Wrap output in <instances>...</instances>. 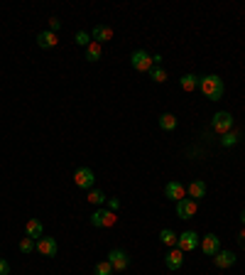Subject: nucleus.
I'll return each mask as SVG.
<instances>
[{
    "label": "nucleus",
    "instance_id": "1",
    "mask_svg": "<svg viewBox=\"0 0 245 275\" xmlns=\"http://www.w3.org/2000/svg\"><path fill=\"white\" fill-rule=\"evenodd\" d=\"M199 88H201V94H203V96H206L209 101H218V99L223 96V91H226V86H223L221 77H216V74L201 77Z\"/></svg>",
    "mask_w": 245,
    "mask_h": 275
},
{
    "label": "nucleus",
    "instance_id": "2",
    "mask_svg": "<svg viewBox=\"0 0 245 275\" xmlns=\"http://www.w3.org/2000/svg\"><path fill=\"white\" fill-rule=\"evenodd\" d=\"M233 123H235V118L228 113V111H218V113L211 118V128L218 133V135H223V133L233 131Z\"/></svg>",
    "mask_w": 245,
    "mask_h": 275
},
{
    "label": "nucleus",
    "instance_id": "3",
    "mask_svg": "<svg viewBox=\"0 0 245 275\" xmlns=\"http://www.w3.org/2000/svg\"><path fill=\"white\" fill-rule=\"evenodd\" d=\"M130 64H133L135 71H150L152 69V54H147L145 49H135L130 54Z\"/></svg>",
    "mask_w": 245,
    "mask_h": 275
},
{
    "label": "nucleus",
    "instance_id": "4",
    "mask_svg": "<svg viewBox=\"0 0 245 275\" xmlns=\"http://www.w3.org/2000/svg\"><path fill=\"white\" fill-rule=\"evenodd\" d=\"M201 243V236L196 231H181L177 239V248L179 251H196Z\"/></svg>",
    "mask_w": 245,
    "mask_h": 275
},
{
    "label": "nucleus",
    "instance_id": "5",
    "mask_svg": "<svg viewBox=\"0 0 245 275\" xmlns=\"http://www.w3.org/2000/svg\"><path fill=\"white\" fill-rule=\"evenodd\" d=\"M74 182H76V187H81V189H93L96 175H93L91 167H78L76 172H74Z\"/></svg>",
    "mask_w": 245,
    "mask_h": 275
},
{
    "label": "nucleus",
    "instance_id": "6",
    "mask_svg": "<svg viewBox=\"0 0 245 275\" xmlns=\"http://www.w3.org/2000/svg\"><path fill=\"white\" fill-rule=\"evenodd\" d=\"M106 261L113 265V270H120V273H122V270H125V268L130 265V255L125 253V251H120V248H113Z\"/></svg>",
    "mask_w": 245,
    "mask_h": 275
},
{
    "label": "nucleus",
    "instance_id": "7",
    "mask_svg": "<svg viewBox=\"0 0 245 275\" xmlns=\"http://www.w3.org/2000/svg\"><path fill=\"white\" fill-rule=\"evenodd\" d=\"M91 224L98 226V229H108V226L115 224V211H103V209L93 211V214H91Z\"/></svg>",
    "mask_w": 245,
    "mask_h": 275
},
{
    "label": "nucleus",
    "instance_id": "8",
    "mask_svg": "<svg viewBox=\"0 0 245 275\" xmlns=\"http://www.w3.org/2000/svg\"><path fill=\"white\" fill-rule=\"evenodd\" d=\"M201 251L206 255H216L221 251V239L216 236V233H206V236H201Z\"/></svg>",
    "mask_w": 245,
    "mask_h": 275
},
{
    "label": "nucleus",
    "instance_id": "9",
    "mask_svg": "<svg viewBox=\"0 0 245 275\" xmlns=\"http://www.w3.org/2000/svg\"><path fill=\"white\" fill-rule=\"evenodd\" d=\"M177 214L181 219H194V216H196V201L184 197L181 201H177Z\"/></svg>",
    "mask_w": 245,
    "mask_h": 275
},
{
    "label": "nucleus",
    "instance_id": "10",
    "mask_svg": "<svg viewBox=\"0 0 245 275\" xmlns=\"http://www.w3.org/2000/svg\"><path fill=\"white\" fill-rule=\"evenodd\" d=\"M56 248H59V246H56V241L52 239V236H42V239L37 241V251H39L42 255H47V258H54Z\"/></svg>",
    "mask_w": 245,
    "mask_h": 275
},
{
    "label": "nucleus",
    "instance_id": "11",
    "mask_svg": "<svg viewBox=\"0 0 245 275\" xmlns=\"http://www.w3.org/2000/svg\"><path fill=\"white\" fill-rule=\"evenodd\" d=\"M165 194H167V199H172V201H181V199L187 197V187H181V182H167Z\"/></svg>",
    "mask_w": 245,
    "mask_h": 275
},
{
    "label": "nucleus",
    "instance_id": "12",
    "mask_svg": "<svg viewBox=\"0 0 245 275\" xmlns=\"http://www.w3.org/2000/svg\"><path fill=\"white\" fill-rule=\"evenodd\" d=\"M184 251H179V248H172L167 255H165V265H167L169 270H179L181 265H184Z\"/></svg>",
    "mask_w": 245,
    "mask_h": 275
},
{
    "label": "nucleus",
    "instance_id": "13",
    "mask_svg": "<svg viewBox=\"0 0 245 275\" xmlns=\"http://www.w3.org/2000/svg\"><path fill=\"white\" fill-rule=\"evenodd\" d=\"M25 233H27L30 239H34V241H39V239L45 236V226H42V221H39V219H30L27 224H25Z\"/></svg>",
    "mask_w": 245,
    "mask_h": 275
},
{
    "label": "nucleus",
    "instance_id": "14",
    "mask_svg": "<svg viewBox=\"0 0 245 275\" xmlns=\"http://www.w3.org/2000/svg\"><path fill=\"white\" fill-rule=\"evenodd\" d=\"M235 261H238V255L233 251H218V253L213 255V263L218 265V268H231V265H235Z\"/></svg>",
    "mask_w": 245,
    "mask_h": 275
},
{
    "label": "nucleus",
    "instance_id": "15",
    "mask_svg": "<svg viewBox=\"0 0 245 275\" xmlns=\"http://www.w3.org/2000/svg\"><path fill=\"white\" fill-rule=\"evenodd\" d=\"M91 40H93V42H98V44L108 42V40H113V30L108 27V25H96V27H93V32H91Z\"/></svg>",
    "mask_w": 245,
    "mask_h": 275
},
{
    "label": "nucleus",
    "instance_id": "16",
    "mask_svg": "<svg viewBox=\"0 0 245 275\" xmlns=\"http://www.w3.org/2000/svg\"><path fill=\"white\" fill-rule=\"evenodd\" d=\"M37 44H39L42 49H52V47L59 44V37H56V32H52V30H45V32L37 34Z\"/></svg>",
    "mask_w": 245,
    "mask_h": 275
},
{
    "label": "nucleus",
    "instance_id": "17",
    "mask_svg": "<svg viewBox=\"0 0 245 275\" xmlns=\"http://www.w3.org/2000/svg\"><path fill=\"white\" fill-rule=\"evenodd\" d=\"M187 197L194 199V201H199V199L206 197V185L201 182V179H194L189 187H187Z\"/></svg>",
    "mask_w": 245,
    "mask_h": 275
},
{
    "label": "nucleus",
    "instance_id": "18",
    "mask_svg": "<svg viewBox=\"0 0 245 275\" xmlns=\"http://www.w3.org/2000/svg\"><path fill=\"white\" fill-rule=\"evenodd\" d=\"M199 81H201V77H196V74H184V77L179 79V86L184 88V91H196V88H199Z\"/></svg>",
    "mask_w": 245,
    "mask_h": 275
},
{
    "label": "nucleus",
    "instance_id": "19",
    "mask_svg": "<svg viewBox=\"0 0 245 275\" xmlns=\"http://www.w3.org/2000/svg\"><path fill=\"white\" fill-rule=\"evenodd\" d=\"M100 54H103V44L91 42L89 47H86V59H89V62H98Z\"/></svg>",
    "mask_w": 245,
    "mask_h": 275
},
{
    "label": "nucleus",
    "instance_id": "20",
    "mask_svg": "<svg viewBox=\"0 0 245 275\" xmlns=\"http://www.w3.org/2000/svg\"><path fill=\"white\" fill-rule=\"evenodd\" d=\"M159 128H162V131H174V128H177V116L162 113V116H159Z\"/></svg>",
    "mask_w": 245,
    "mask_h": 275
},
{
    "label": "nucleus",
    "instance_id": "21",
    "mask_svg": "<svg viewBox=\"0 0 245 275\" xmlns=\"http://www.w3.org/2000/svg\"><path fill=\"white\" fill-rule=\"evenodd\" d=\"M238 140H240V133H238V131H228V133H223V135H221V145H223V148H233Z\"/></svg>",
    "mask_w": 245,
    "mask_h": 275
},
{
    "label": "nucleus",
    "instance_id": "22",
    "mask_svg": "<svg viewBox=\"0 0 245 275\" xmlns=\"http://www.w3.org/2000/svg\"><path fill=\"white\" fill-rule=\"evenodd\" d=\"M177 239H179V233H174L172 229H162L159 231V241L165 243V246H177Z\"/></svg>",
    "mask_w": 245,
    "mask_h": 275
},
{
    "label": "nucleus",
    "instance_id": "23",
    "mask_svg": "<svg viewBox=\"0 0 245 275\" xmlns=\"http://www.w3.org/2000/svg\"><path fill=\"white\" fill-rule=\"evenodd\" d=\"M147 74H150V79H152V81H157V84H165V81H167V71H165L162 66H152Z\"/></svg>",
    "mask_w": 245,
    "mask_h": 275
},
{
    "label": "nucleus",
    "instance_id": "24",
    "mask_svg": "<svg viewBox=\"0 0 245 275\" xmlns=\"http://www.w3.org/2000/svg\"><path fill=\"white\" fill-rule=\"evenodd\" d=\"M89 201H91V204H96V207H100V204H106V201H108V197H106L100 189H91Z\"/></svg>",
    "mask_w": 245,
    "mask_h": 275
},
{
    "label": "nucleus",
    "instance_id": "25",
    "mask_svg": "<svg viewBox=\"0 0 245 275\" xmlns=\"http://www.w3.org/2000/svg\"><path fill=\"white\" fill-rule=\"evenodd\" d=\"M20 251H23V253H32V251H37V241L30 239V236H25L23 241H20Z\"/></svg>",
    "mask_w": 245,
    "mask_h": 275
},
{
    "label": "nucleus",
    "instance_id": "26",
    "mask_svg": "<svg viewBox=\"0 0 245 275\" xmlns=\"http://www.w3.org/2000/svg\"><path fill=\"white\" fill-rule=\"evenodd\" d=\"M113 273V265L108 263V261H100V263H96V268H93V275H111Z\"/></svg>",
    "mask_w": 245,
    "mask_h": 275
},
{
    "label": "nucleus",
    "instance_id": "27",
    "mask_svg": "<svg viewBox=\"0 0 245 275\" xmlns=\"http://www.w3.org/2000/svg\"><path fill=\"white\" fill-rule=\"evenodd\" d=\"M74 42H76L78 47H89V44L93 42V40H91V34H89V32H84V30H81V32H76Z\"/></svg>",
    "mask_w": 245,
    "mask_h": 275
},
{
    "label": "nucleus",
    "instance_id": "28",
    "mask_svg": "<svg viewBox=\"0 0 245 275\" xmlns=\"http://www.w3.org/2000/svg\"><path fill=\"white\" fill-rule=\"evenodd\" d=\"M8 273H10V263L5 258H0V275H8Z\"/></svg>",
    "mask_w": 245,
    "mask_h": 275
},
{
    "label": "nucleus",
    "instance_id": "29",
    "mask_svg": "<svg viewBox=\"0 0 245 275\" xmlns=\"http://www.w3.org/2000/svg\"><path fill=\"white\" fill-rule=\"evenodd\" d=\"M59 27H62V22L56 20V17H52V20H49V30H52V32H56Z\"/></svg>",
    "mask_w": 245,
    "mask_h": 275
},
{
    "label": "nucleus",
    "instance_id": "30",
    "mask_svg": "<svg viewBox=\"0 0 245 275\" xmlns=\"http://www.w3.org/2000/svg\"><path fill=\"white\" fill-rule=\"evenodd\" d=\"M238 243H240V248H245V226L240 229V233H238Z\"/></svg>",
    "mask_w": 245,
    "mask_h": 275
},
{
    "label": "nucleus",
    "instance_id": "31",
    "mask_svg": "<svg viewBox=\"0 0 245 275\" xmlns=\"http://www.w3.org/2000/svg\"><path fill=\"white\" fill-rule=\"evenodd\" d=\"M108 207H111V211H115L120 207V201H118V199H108Z\"/></svg>",
    "mask_w": 245,
    "mask_h": 275
},
{
    "label": "nucleus",
    "instance_id": "32",
    "mask_svg": "<svg viewBox=\"0 0 245 275\" xmlns=\"http://www.w3.org/2000/svg\"><path fill=\"white\" fill-rule=\"evenodd\" d=\"M240 224H243V226H245V209L240 211Z\"/></svg>",
    "mask_w": 245,
    "mask_h": 275
}]
</instances>
